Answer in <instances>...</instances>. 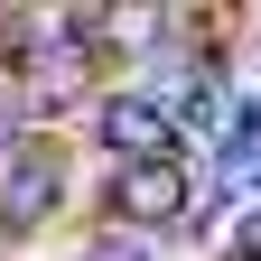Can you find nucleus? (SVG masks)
<instances>
[{"label":"nucleus","instance_id":"423d86ee","mask_svg":"<svg viewBox=\"0 0 261 261\" xmlns=\"http://www.w3.org/2000/svg\"><path fill=\"white\" fill-rule=\"evenodd\" d=\"M215 261H261V196H252L233 224H224V252H215Z\"/></svg>","mask_w":261,"mask_h":261},{"label":"nucleus","instance_id":"f03ea898","mask_svg":"<svg viewBox=\"0 0 261 261\" xmlns=\"http://www.w3.org/2000/svg\"><path fill=\"white\" fill-rule=\"evenodd\" d=\"M65 205H75V159H65V140H28L10 168H0V243L28 252V243H47Z\"/></svg>","mask_w":261,"mask_h":261},{"label":"nucleus","instance_id":"7ed1b4c3","mask_svg":"<svg viewBox=\"0 0 261 261\" xmlns=\"http://www.w3.org/2000/svg\"><path fill=\"white\" fill-rule=\"evenodd\" d=\"M75 130H84V149L103 159V168H140V159H187V149H177V130H168V112H159L140 84H103V93L84 103V121H75Z\"/></svg>","mask_w":261,"mask_h":261},{"label":"nucleus","instance_id":"0eeeda50","mask_svg":"<svg viewBox=\"0 0 261 261\" xmlns=\"http://www.w3.org/2000/svg\"><path fill=\"white\" fill-rule=\"evenodd\" d=\"M252 196H261V177H252Z\"/></svg>","mask_w":261,"mask_h":261},{"label":"nucleus","instance_id":"f257e3e1","mask_svg":"<svg viewBox=\"0 0 261 261\" xmlns=\"http://www.w3.org/2000/svg\"><path fill=\"white\" fill-rule=\"evenodd\" d=\"M196 159H140V168H103L93 177V224L112 233H140V243H177V224L196 215Z\"/></svg>","mask_w":261,"mask_h":261},{"label":"nucleus","instance_id":"39448f33","mask_svg":"<svg viewBox=\"0 0 261 261\" xmlns=\"http://www.w3.org/2000/svg\"><path fill=\"white\" fill-rule=\"evenodd\" d=\"M28 140H47V130H38V112H28L19 75H0V168H10V159H19Z\"/></svg>","mask_w":261,"mask_h":261},{"label":"nucleus","instance_id":"20e7f679","mask_svg":"<svg viewBox=\"0 0 261 261\" xmlns=\"http://www.w3.org/2000/svg\"><path fill=\"white\" fill-rule=\"evenodd\" d=\"M168 243H140V233H112V224H84L75 243H65V261H159Z\"/></svg>","mask_w":261,"mask_h":261}]
</instances>
